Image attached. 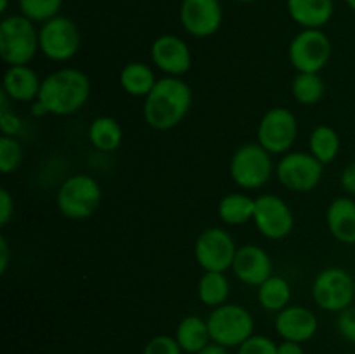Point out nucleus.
I'll use <instances>...</instances> for the list:
<instances>
[{
	"mask_svg": "<svg viewBox=\"0 0 355 354\" xmlns=\"http://www.w3.org/2000/svg\"><path fill=\"white\" fill-rule=\"evenodd\" d=\"M193 101V89L182 76H162L144 97L142 117L153 130H172L186 120Z\"/></svg>",
	"mask_w": 355,
	"mask_h": 354,
	"instance_id": "obj_1",
	"label": "nucleus"
},
{
	"mask_svg": "<svg viewBox=\"0 0 355 354\" xmlns=\"http://www.w3.org/2000/svg\"><path fill=\"white\" fill-rule=\"evenodd\" d=\"M92 92V83L87 73L78 68H59L44 76L38 94V103L47 115L69 117L82 110Z\"/></svg>",
	"mask_w": 355,
	"mask_h": 354,
	"instance_id": "obj_2",
	"label": "nucleus"
},
{
	"mask_svg": "<svg viewBox=\"0 0 355 354\" xmlns=\"http://www.w3.org/2000/svg\"><path fill=\"white\" fill-rule=\"evenodd\" d=\"M103 201V187L89 174H73L66 177L55 193V205L61 215L69 221H85L92 217Z\"/></svg>",
	"mask_w": 355,
	"mask_h": 354,
	"instance_id": "obj_3",
	"label": "nucleus"
},
{
	"mask_svg": "<svg viewBox=\"0 0 355 354\" xmlns=\"http://www.w3.org/2000/svg\"><path fill=\"white\" fill-rule=\"evenodd\" d=\"M40 52L38 28L23 14H9L0 21V56L7 66L30 65Z\"/></svg>",
	"mask_w": 355,
	"mask_h": 354,
	"instance_id": "obj_4",
	"label": "nucleus"
},
{
	"mask_svg": "<svg viewBox=\"0 0 355 354\" xmlns=\"http://www.w3.org/2000/svg\"><path fill=\"white\" fill-rule=\"evenodd\" d=\"M276 174L272 155L259 142H245L234 149L229 162L232 183L245 191H255L266 186Z\"/></svg>",
	"mask_w": 355,
	"mask_h": 354,
	"instance_id": "obj_5",
	"label": "nucleus"
},
{
	"mask_svg": "<svg viewBox=\"0 0 355 354\" xmlns=\"http://www.w3.org/2000/svg\"><path fill=\"white\" fill-rule=\"evenodd\" d=\"M211 342L227 347H239L255 333L253 314L241 304L225 302L214 307L207 318Z\"/></svg>",
	"mask_w": 355,
	"mask_h": 354,
	"instance_id": "obj_6",
	"label": "nucleus"
},
{
	"mask_svg": "<svg viewBox=\"0 0 355 354\" xmlns=\"http://www.w3.org/2000/svg\"><path fill=\"white\" fill-rule=\"evenodd\" d=\"M312 298L326 312H342L354 305L355 280L340 266H329L319 271L312 281Z\"/></svg>",
	"mask_w": 355,
	"mask_h": 354,
	"instance_id": "obj_7",
	"label": "nucleus"
},
{
	"mask_svg": "<svg viewBox=\"0 0 355 354\" xmlns=\"http://www.w3.org/2000/svg\"><path fill=\"white\" fill-rule=\"evenodd\" d=\"M331 56V38L319 28L298 31L288 47V59L297 73H321Z\"/></svg>",
	"mask_w": 355,
	"mask_h": 354,
	"instance_id": "obj_8",
	"label": "nucleus"
},
{
	"mask_svg": "<svg viewBox=\"0 0 355 354\" xmlns=\"http://www.w3.org/2000/svg\"><path fill=\"white\" fill-rule=\"evenodd\" d=\"M42 56L54 62H66L75 58L82 47L80 28L68 16L52 17L38 28Z\"/></svg>",
	"mask_w": 355,
	"mask_h": 354,
	"instance_id": "obj_9",
	"label": "nucleus"
},
{
	"mask_svg": "<svg viewBox=\"0 0 355 354\" xmlns=\"http://www.w3.org/2000/svg\"><path fill=\"white\" fill-rule=\"evenodd\" d=\"M298 137V120L290 108H270L260 118L257 127V142L270 155H286Z\"/></svg>",
	"mask_w": 355,
	"mask_h": 354,
	"instance_id": "obj_10",
	"label": "nucleus"
},
{
	"mask_svg": "<svg viewBox=\"0 0 355 354\" xmlns=\"http://www.w3.org/2000/svg\"><path fill=\"white\" fill-rule=\"evenodd\" d=\"M324 165L305 151H288L276 163V177L281 186L293 193H311L321 184Z\"/></svg>",
	"mask_w": 355,
	"mask_h": 354,
	"instance_id": "obj_11",
	"label": "nucleus"
},
{
	"mask_svg": "<svg viewBox=\"0 0 355 354\" xmlns=\"http://www.w3.org/2000/svg\"><path fill=\"white\" fill-rule=\"evenodd\" d=\"M238 245L227 229L211 226L201 231L194 242V259L203 271L225 273L234 262Z\"/></svg>",
	"mask_w": 355,
	"mask_h": 354,
	"instance_id": "obj_12",
	"label": "nucleus"
},
{
	"mask_svg": "<svg viewBox=\"0 0 355 354\" xmlns=\"http://www.w3.org/2000/svg\"><path fill=\"white\" fill-rule=\"evenodd\" d=\"M253 224L263 238L279 242L293 233L295 215L286 200L272 193H263L255 198Z\"/></svg>",
	"mask_w": 355,
	"mask_h": 354,
	"instance_id": "obj_13",
	"label": "nucleus"
},
{
	"mask_svg": "<svg viewBox=\"0 0 355 354\" xmlns=\"http://www.w3.org/2000/svg\"><path fill=\"white\" fill-rule=\"evenodd\" d=\"M179 19L186 33L194 38L214 37L224 21L220 0H182Z\"/></svg>",
	"mask_w": 355,
	"mask_h": 354,
	"instance_id": "obj_14",
	"label": "nucleus"
},
{
	"mask_svg": "<svg viewBox=\"0 0 355 354\" xmlns=\"http://www.w3.org/2000/svg\"><path fill=\"white\" fill-rule=\"evenodd\" d=\"M151 61L165 76H184L193 68V52L179 35H159L151 44Z\"/></svg>",
	"mask_w": 355,
	"mask_h": 354,
	"instance_id": "obj_15",
	"label": "nucleus"
},
{
	"mask_svg": "<svg viewBox=\"0 0 355 354\" xmlns=\"http://www.w3.org/2000/svg\"><path fill=\"white\" fill-rule=\"evenodd\" d=\"M232 273L246 287L259 288L267 278L272 276V259L263 246L248 245L238 246L234 262H232Z\"/></svg>",
	"mask_w": 355,
	"mask_h": 354,
	"instance_id": "obj_16",
	"label": "nucleus"
},
{
	"mask_svg": "<svg viewBox=\"0 0 355 354\" xmlns=\"http://www.w3.org/2000/svg\"><path fill=\"white\" fill-rule=\"evenodd\" d=\"M274 328L283 340L305 344L315 337L319 330V318L312 309L300 304H290L276 312Z\"/></svg>",
	"mask_w": 355,
	"mask_h": 354,
	"instance_id": "obj_17",
	"label": "nucleus"
},
{
	"mask_svg": "<svg viewBox=\"0 0 355 354\" xmlns=\"http://www.w3.org/2000/svg\"><path fill=\"white\" fill-rule=\"evenodd\" d=\"M42 80L30 65L7 66L2 78V92L12 103H35L40 94Z\"/></svg>",
	"mask_w": 355,
	"mask_h": 354,
	"instance_id": "obj_18",
	"label": "nucleus"
},
{
	"mask_svg": "<svg viewBox=\"0 0 355 354\" xmlns=\"http://www.w3.org/2000/svg\"><path fill=\"white\" fill-rule=\"evenodd\" d=\"M326 226L336 242L355 245V200L352 196H338L328 205Z\"/></svg>",
	"mask_w": 355,
	"mask_h": 354,
	"instance_id": "obj_19",
	"label": "nucleus"
},
{
	"mask_svg": "<svg viewBox=\"0 0 355 354\" xmlns=\"http://www.w3.org/2000/svg\"><path fill=\"white\" fill-rule=\"evenodd\" d=\"M286 10L291 19L302 26L322 28L333 19L335 14V2L333 0H286Z\"/></svg>",
	"mask_w": 355,
	"mask_h": 354,
	"instance_id": "obj_20",
	"label": "nucleus"
},
{
	"mask_svg": "<svg viewBox=\"0 0 355 354\" xmlns=\"http://www.w3.org/2000/svg\"><path fill=\"white\" fill-rule=\"evenodd\" d=\"M173 337L186 354H198L211 342L207 319L196 314L184 316L177 325Z\"/></svg>",
	"mask_w": 355,
	"mask_h": 354,
	"instance_id": "obj_21",
	"label": "nucleus"
},
{
	"mask_svg": "<svg viewBox=\"0 0 355 354\" xmlns=\"http://www.w3.org/2000/svg\"><path fill=\"white\" fill-rule=\"evenodd\" d=\"M118 82L128 96L144 99L156 85L158 78H156V73L151 65L142 61H130L121 68Z\"/></svg>",
	"mask_w": 355,
	"mask_h": 354,
	"instance_id": "obj_22",
	"label": "nucleus"
},
{
	"mask_svg": "<svg viewBox=\"0 0 355 354\" xmlns=\"http://www.w3.org/2000/svg\"><path fill=\"white\" fill-rule=\"evenodd\" d=\"M87 137L97 151L113 153L123 142V128L116 118L103 115L90 121L89 128H87Z\"/></svg>",
	"mask_w": 355,
	"mask_h": 354,
	"instance_id": "obj_23",
	"label": "nucleus"
},
{
	"mask_svg": "<svg viewBox=\"0 0 355 354\" xmlns=\"http://www.w3.org/2000/svg\"><path fill=\"white\" fill-rule=\"evenodd\" d=\"M253 212H255V198L241 191L225 194L217 205L218 219L227 226L248 224L250 221H253Z\"/></svg>",
	"mask_w": 355,
	"mask_h": 354,
	"instance_id": "obj_24",
	"label": "nucleus"
},
{
	"mask_svg": "<svg viewBox=\"0 0 355 354\" xmlns=\"http://www.w3.org/2000/svg\"><path fill=\"white\" fill-rule=\"evenodd\" d=\"M293 290L290 281L279 274H272L257 288V302L260 307L270 312H279L291 304Z\"/></svg>",
	"mask_w": 355,
	"mask_h": 354,
	"instance_id": "obj_25",
	"label": "nucleus"
},
{
	"mask_svg": "<svg viewBox=\"0 0 355 354\" xmlns=\"http://www.w3.org/2000/svg\"><path fill=\"white\" fill-rule=\"evenodd\" d=\"M198 298L207 307H218L229 302L231 297V281L227 274L220 271H203L198 281Z\"/></svg>",
	"mask_w": 355,
	"mask_h": 354,
	"instance_id": "obj_26",
	"label": "nucleus"
},
{
	"mask_svg": "<svg viewBox=\"0 0 355 354\" xmlns=\"http://www.w3.org/2000/svg\"><path fill=\"white\" fill-rule=\"evenodd\" d=\"M342 149L340 134L329 125H318L312 128L309 135V153L314 155L322 165H329L335 162Z\"/></svg>",
	"mask_w": 355,
	"mask_h": 354,
	"instance_id": "obj_27",
	"label": "nucleus"
},
{
	"mask_svg": "<svg viewBox=\"0 0 355 354\" xmlns=\"http://www.w3.org/2000/svg\"><path fill=\"white\" fill-rule=\"evenodd\" d=\"M291 94L302 106L318 104L326 94V85L321 73H297L291 80Z\"/></svg>",
	"mask_w": 355,
	"mask_h": 354,
	"instance_id": "obj_28",
	"label": "nucleus"
},
{
	"mask_svg": "<svg viewBox=\"0 0 355 354\" xmlns=\"http://www.w3.org/2000/svg\"><path fill=\"white\" fill-rule=\"evenodd\" d=\"M64 0H17L19 14L26 16L35 24H44L45 21L61 14Z\"/></svg>",
	"mask_w": 355,
	"mask_h": 354,
	"instance_id": "obj_29",
	"label": "nucleus"
},
{
	"mask_svg": "<svg viewBox=\"0 0 355 354\" xmlns=\"http://www.w3.org/2000/svg\"><path fill=\"white\" fill-rule=\"evenodd\" d=\"M23 158L24 151L19 139L2 135L0 137V170H2V174H10L19 169Z\"/></svg>",
	"mask_w": 355,
	"mask_h": 354,
	"instance_id": "obj_30",
	"label": "nucleus"
},
{
	"mask_svg": "<svg viewBox=\"0 0 355 354\" xmlns=\"http://www.w3.org/2000/svg\"><path fill=\"white\" fill-rule=\"evenodd\" d=\"M238 354H277V344L270 337L253 333L238 347Z\"/></svg>",
	"mask_w": 355,
	"mask_h": 354,
	"instance_id": "obj_31",
	"label": "nucleus"
},
{
	"mask_svg": "<svg viewBox=\"0 0 355 354\" xmlns=\"http://www.w3.org/2000/svg\"><path fill=\"white\" fill-rule=\"evenodd\" d=\"M142 354H184L179 342L172 335H156L148 340Z\"/></svg>",
	"mask_w": 355,
	"mask_h": 354,
	"instance_id": "obj_32",
	"label": "nucleus"
},
{
	"mask_svg": "<svg viewBox=\"0 0 355 354\" xmlns=\"http://www.w3.org/2000/svg\"><path fill=\"white\" fill-rule=\"evenodd\" d=\"M336 330L347 342L355 344V305H350L345 311L338 312Z\"/></svg>",
	"mask_w": 355,
	"mask_h": 354,
	"instance_id": "obj_33",
	"label": "nucleus"
},
{
	"mask_svg": "<svg viewBox=\"0 0 355 354\" xmlns=\"http://www.w3.org/2000/svg\"><path fill=\"white\" fill-rule=\"evenodd\" d=\"M0 128H2V135L17 137L23 132V120L12 108L0 110Z\"/></svg>",
	"mask_w": 355,
	"mask_h": 354,
	"instance_id": "obj_34",
	"label": "nucleus"
},
{
	"mask_svg": "<svg viewBox=\"0 0 355 354\" xmlns=\"http://www.w3.org/2000/svg\"><path fill=\"white\" fill-rule=\"evenodd\" d=\"M14 215V198L9 189H0V226H7Z\"/></svg>",
	"mask_w": 355,
	"mask_h": 354,
	"instance_id": "obj_35",
	"label": "nucleus"
},
{
	"mask_svg": "<svg viewBox=\"0 0 355 354\" xmlns=\"http://www.w3.org/2000/svg\"><path fill=\"white\" fill-rule=\"evenodd\" d=\"M340 186L349 196L355 198V160L343 167L342 174H340Z\"/></svg>",
	"mask_w": 355,
	"mask_h": 354,
	"instance_id": "obj_36",
	"label": "nucleus"
},
{
	"mask_svg": "<svg viewBox=\"0 0 355 354\" xmlns=\"http://www.w3.org/2000/svg\"><path fill=\"white\" fill-rule=\"evenodd\" d=\"M10 262V248L6 236H0V274H6Z\"/></svg>",
	"mask_w": 355,
	"mask_h": 354,
	"instance_id": "obj_37",
	"label": "nucleus"
},
{
	"mask_svg": "<svg viewBox=\"0 0 355 354\" xmlns=\"http://www.w3.org/2000/svg\"><path fill=\"white\" fill-rule=\"evenodd\" d=\"M277 354H305L304 344L293 340H281L277 344Z\"/></svg>",
	"mask_w": 355,
	"mask_h": 354,
	"instance_id": "obj_38",
	"label": "nucleus"
},
{
	"mask_svg": "<svg viewBox=\"0 0 355 354\" xmlns=\"http://www.w3.org/2000/svg\"><path fill=\"white\" fill-rule=\"evenodd\" d=\"M198 354H229V349L227 347L220 346V344L210 342L207 347H205V349H201Z\"/></svg>",
	"mask_w": 355,
	"mask_h": 354,
	"instance_id": "obj_39",
	"label": "nucleus"
},
{
	"mask_svg": "<svg viewBox=\"0 0 355 354\" xmlns=\"http://www.w3.org/2000/svg\"><path fill=\"white\" fill-rule=\"evenodd\" d=\"M7 9H9V0H0V14L7 16Z\"/></svg>",
	"mask_w": 355,
	"mask_h": 354,
	"instance_id": "obj_40",
	"label": "nucleus"
},
{
	"mask_svg": "<svg viewBox=\"0 0 355 354\" xmlns=\"http://www.w3.org/2000/svg\"><path fill=\"white\" fill-rule=\"evenodd\" d=\"M345 3L355 12V0H345Z\"/></svg>",
	"mask_w": 355,
	"mask_h": 354,
	"instance_id": "obj_41",
	"label": "nucleus"
},
{
	"mask_svg": "<svg viewBox=\"0 0 355 354\" xmlns=\"http://www.w3.org/2000/svg\"><path fill=\"white\" fill-rule=\"evenodd\" d=\"M236 2H241V3H253V2H257V0H236Z\"/></svg>",
	"mask_w": 355,
	"mask_h": 354,
	"instance_id": "obj_42",
	"label": "nucleus"
}]
</instances>
